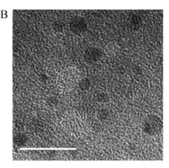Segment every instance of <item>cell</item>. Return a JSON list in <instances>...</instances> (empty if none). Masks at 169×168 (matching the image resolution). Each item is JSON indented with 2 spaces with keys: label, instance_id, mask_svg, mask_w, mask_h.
<instances>
[{
  "label": "cell",
  "instance_id": "7a4b0ae2",
  "mask_svg": "<svg viewBox=\"0 0 169 168\" xmlns=\"http://www.w3.org/2000/svg\"><path fill=\"white\" fill-rule=\"evenodd\" d=\"M87 29V23L83 18L75 17L70 22V30L75 34H80Z\"/></svg>",
  "mask_w": 169,
  "mask_h": 168
},
{
  "label": "cell",
  "instance_id": "277c9868",
  "mask_svg": "<svg viewBox=\"0 0 169 168\" xmlns=\"http://www.w3.org/2000/svg\"><path fill=\"white\" fill-rule=\"evenodd\" d=\"M26 139H26L25 135L19 133L14 137V142H15V144L18 145V146H21V145H24V143L26 142Z\"/></svg>",
  "mask_w": 169,
  "mask_h": 168
},
{
  "label": "cell",
  "instance_id": "6da1fadb",
  "mask_svg": "<svg viewBox=\"0 0 169 168\" xmlns=\"http://www.w3.org/2000/svg\"><path fill=\"white\" fill-rule=\"evenodd\" d=\"M163 123L156 115H149L144 120L143 128L146 133L149 135L156 134L162 129Z\"/></svg>",
  "mask_w": 169,
  "mask_h": 168
},
{
  "label": "cell",
  "instance_id": "5b68a950",
  "mask_svg": "<svg viewBox=\"0 0 169 168\" xmlns=\"http://www.w3.org/2000/svg\"><path fill=\"white\" fill-rule=\"evenodd\" d=\"M79 85H80V88L82 90H86L90 87V81H89L87 79H84L81 80Z\"/></svg>",
  "mask_w": 169,
  "mask_h": 168
},
{
  "label": "cell",
  "instance_id": "3957f363",
  "mask_svg": "<svg viewBox=\"0 0 169 168\" xmlns=\"http://www.w3.org/2000/svg\"><path fill=\"white\" fill-rule=\"evenodd\" d=\"M103 56L101 50L98 47H91L85 53V60L89 64H93L99 60Z\"/></svg>",
  "mask_w": 169,
  "mask_h": 168
}]
</instances>
